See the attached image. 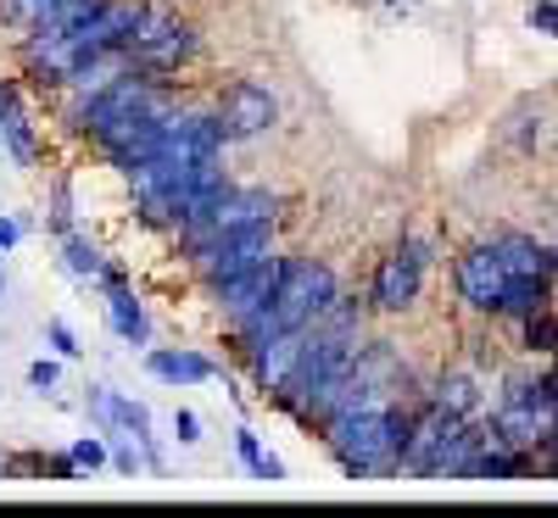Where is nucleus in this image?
Instances as JSON below:
<instances>
[{
	"instance_id": "nucleus-17",
	"label": "nucleus",
	"mask_w": 558,
	"mask_h": 518,
	"mask_svg": "<svg viewBox=\"0 0 558 518\" xmlns=\"http://www.w3.org/2000/svg\"><path fill=\"white\" fill-rule=\"evenodd\" d=\"M520 323H525V346H531V351L558 357V318H553V307H542V312H531V318H520Z\"/></svg>"
},
{
	"instance_id": "nucleus-24",
	"label": "nucleus",
	"mask_w": 558,
	"mask_h": 518,
	"mask_svg": "<svg viewBox=\"0 0 558 518\" xmlns=\"http://www.w3.org/2000/svg\"><path fill=\"white\" fill-rule=\"evenodd\" d=\"M525 17H531V28H536V34H553V39H558V0H536V7H531Z\"/></svg>"
},
{
	"instance_id": "nucleus-26",
	"label": "nucleus",
	"mask_w": 558,
	"mask_h": 518,
	"mask_svg": "<svg viewBox=\"0 0 558 518\" xmlns=\"http://www.w3.org/2000/svg\"><path fill=\"white\" fill-rule=\"evenodd\" d=\"M553 257H558V246H553Z\"/></svg>"
},
{
	"instance_id": "nucleus-4",
	"label": "nucleus",
	"mask_w": 558,
	"mask_h": 518,
	"mask_svg": "<svg viewBox=\"0 0 558 518\" xmlns=\"http://www.w3.org/2000/svg\"><path fill=\"white\" fill-rule=\"evenodd\" d=\"M274 251V218L268 223H241V229H218L213 240L196 251V273L207 279V285H223V279L246 273L252 262H263Z\"/></svg>"
},
{
	"instance_id": "nucleus-16",
	"label": "nucleus",
	"mask_w": 558,
	"mask_h": 518,
	"mask_svg": "<svg viewBox=\"0 0 558 518\" xmlns=\"http://www.w3.org/2000/svg\"><path fill=\"white\" fill-rule=\"evenodd\" d=\"M62 268L73 273V279H101L107 273V251L89 240V234H62Z\"/></svg>"
},
{
	"instance_id": "nucleus-3",
	"label": "nucleus",
	"mask_w": 558,
	"mask_h": 518,
	"mask_svg": "<svg viewBox=\"0 0 558 518\" xmlns=\"http://www.w3.org/2000/svg\"><path fill=\"white\" fill-rule=\"evenodd\" d=\"M425 268H430V240H413V234H408L402 246H391L380 257L375 285H368V307L386 312V318L408 312L418 301V291H425Z\"/></svg>"
},
{
	"instance_id": "nucleus-1",
	"label": "nucleus",
	"mask_w": 558,
	"mask_h": 518,
	"mask_svg": "<svg viewBox=\"0 0 558 518\" xmlns=\"http://www.w3.org/2000/svg\"><path fill=\"white\" fill-rule=\"evenodd\" d=\"M202 57V34L191 17H179L162 0H140V17H134V34L123 45V67H140V73H162L173 78L179 67H191Z\"/></svg>"
},
{
	"instance_id": "nucleus-13",
	"label": "nucleus",
	"mask_w": 558,
	"mask_h": 518,
	"mask_svg": "<svg viewBox=\"0 0 558 518\" xmlns=\"http://www.w3.org/2000/svg\"><path fill=\"white\" fill-rule=\"evenodd\" d=\"M497 251H502V268H508V273H542V279H558V257H553L542 240H531V234H502Z\"/></svg>"
},
{
	"instance_id": "nucleus-21",
	"label": "nucleus",
	"mask_w": 558,
	"mask_h": 518,
	"mask_svg": "<svg viewBox=\"0 0 558 518\" xmlns=\"http://www.w3.org/2000/svg\"><path fill=\"white\" fill-rule=\"evenodd\" d=\"M57 385H62V357L51 351V357H34L28 362V391L34 396H57Z\"/></svg>"
},
{
	"instance_id": "nucleus-12",
	"label": "nucleus",
	"mask_w": 558,
	"mask_h": 518,
	"mask_svg": "<svg viewBox=\"0 0 558 518\" xmlns=\"http://www.w3.org/2000/svg\"><path fill=\"white\" fill-rule=\"evenodd\" d=\"M425 402L430 407H441V412H452V418H481V407H486V391H481V380L475 373H441V380L425 391Z\"/></svg>"
},
{
	"instance_id": "nucleus-2",
	"label": "nucleus",
	"mask_w": 558,
	"mask_h": 518,
	"mask_svg": "<svg viewBox=\"0 0 558 518\" xmlns=\"http://www.w3.org/2000/svg\"><path fill=\"white\" fill-rule=\"evenodd\" d=\"M341 296V279L318 257H279V285H274V323L279 329H307L324 307Z\"/></svg>"
},
{
	"instance_id": "nucleus-23",
	"label": "nucleus",
	"mask_w": 558,
	"mask_h": 518,
	"mask_svg": "<svg viewBox=\"0 0 558 518\" xmlns=\"http://www.w3.org/2000/svg\"><path fill=\"white\" fill-rule=\"evenodd\" d=\"M23 234H28V223H23V218L0 212V257H12V251L23 246Z\"/></svg>"
},
{
	"instance_id": "nucleus-5",
	"label": "nucleus",
	"mask_w": 558,
	"mask_h": 518,
	"mask_svg": "<svg viewBox=\"0 0 558 518\" xmlns=\"http://www.w3.org/2000/svg\"><path fill=\"white\" fill-rule=\"evenodd\" d=\"M218 123L229 146H246V139H263L279 123V96L263 78H229L218 96Z\"/></svg>"
},
{
	"instance_id": "nucleus-19",
	"label": "nucleus",
	"mask_w": 558,
	"mask_h": 518,
	"mask_svg": "<svg viewBox=\"0 0 558 518\" xmlns=\"http://www.w3.org/2000/svg\"><path fill=\"white\" fill-rule=\"evenodd\" d=\"M68 457H73V468H78V480L96 474V468H107V435H78V441L68 446Z\"/></svg>"
},
{
	"instance_id": "nucleus-6",
	"label": "nucleus",
	"mask_w": 558,
	"mask_h": 518,
	"mask_svg": "<svg viewBox=\"0 0 558 518\" xmlns=\"http://www.w3.org/2000/svg\"><path fill=\"white\" fill-rule=\"evenodd\" d=\"M452 285H458V301H463V307H475V312H492V318H497V301H502V285H508V268H502L497 240L463 251L458 268H452Z\"/></svg>"
},
{
	"instance_id": "nucleus-22",
	"label": "nucleus",
	"mask_w": 558,
	"mask_h": 518,
	"mask_svg": "<svg viewBox=\"0 0 558 518\" xmlns=\"http://www.w3.org/2000/svg\"><path fill=\"white\" fill-rule=\"evenodd\" d=\"M202 435H207L202 412H191V407H173V441H179V446H202Z\"/></svg>"
},
{
	"instance_id": "nucleus-11",
	"label": "nucleus",
	"mask_w": 558,
	"mask_h": 518,
	"mask_svg": "<svg viewBox=\"0 0 558 518\" xmlns=\"http://www.w3.org/2000/svg\"><path fill=\"white\" fill-rule=\"evenodd\" d=\"M296 351H302V329H286V335H274L263 351H252V385L263 391V402H274L279 391H286L291 368H296Z\"/></svg>"
},
{
	"instance_id": "nucleus-9",
	"label": "nucleus",
	"mask_w": 558,
	"mask_h": 518,
	"mask_svg": "<svg viewBox=\"0 0 558 518\" xmlns=\"http://www.w3.org/2000/svg\"><path fill=\"white\" fill-rule=\"evenodd\" d=\"M146 373L173 391H191V385H213L218 380V362L196 346H146Z\"/></svg>"
},
{
	"instance_id": "nucleus-7",
	"label": "nucleus",
	"mask_w": 558,
	"mask_h": 518,
	"mask_svg": "<svg viewBox=\"0 0 558 518\" xmlns=\"http://www.w3.org/2000/svg\"><path fill=\"white\" fill-rule=\"evenodd\" d=\"M274 285H279V251H268V257L252 262L246 273L213 285V301H218L223 323H241V318H252V312H263V307L274 301Z\"/></svg>"
},
{
	"instance_id": "nucleus-15",
	"label": "nucleus",
	"mask_w": 558,
	"mask_h": 518,
	"mask_svg": "<svg viewBox=\"0 0 558 518\" xmlns=\"http://www.w3.org/2000/svg\"><path fill=\"white\" fill-rule=\"evenodd\" d=\"M235 457H241L246 474H252V480H263V485H279V480H286V462H279V457L257 441V430H246V423L235 430Z\"/></svg>"
},
{
	"instance_id": "nucleus-18",
	"label": "nucleus",
	"mask_w": 558,
	"mask_h": 518,
	"mask_svg": "<svg viewBox=\"0 0 558 518\" xmlns=\"http://www.w3.org/2000/svg\"><path fill=\"white\" fill-rule=\"evenodd\" d=\"M45 229H51L57 240L78 229V223H73V184H68V178H57V184H51V207H45Z\"/></svg>"
},
{
	"instance_id": "nucleus-10",
	"label": "nucleus",
	"mask_w": 558,
	"mask_h": 518,
	"mask_svg": "<svg viewBox=\"0 0 558 518\" xmlns=\"http://www.w3.org/2000/svg\"><path fill=\"white\" fill-rule=\"evenodd\" d=\"M0 151H7L17 168H39V139H34V118L28 101L12 78H0Z\"/></svg>"
},
{
	"instance_id": "nucleus-8",
	"label": "nucleus",
	"mask_w": 558,
	"mask_h": 518,
	"mask_svg": "<svg viewBox=\"0 0 558 518\" xmlns=\"http://www.w3.org/2000/svg\"><path fill=\"white\" fill-rule=\"evenodd\" d=\"M101 296H107V323H112V335L123 341V346H134V351H146L151 346V318H146V301L134 296V285L107 262V273H101Z\"/></svg>"
},
{
	"instance_id": "nucleus-14",
	"label": "nucleus",
	"mask_w": 558,
	"mask_h": 518,
	"mask_svg": "<svg viewBox=\"0 0 558 518\" xmlns=\"http://www.w3.org/2000/svg\"><path fill=\"white\" fill-rule=\"evenodd\" d=\"M89 7H96V0H7V17L23 23V28H39V23H68Z\"/></svg>"
},
{
	"instance_id": "nucleus-20",
	"label": "nucleus",
	"mask_w": 558,
	"mask_h": 518,
	"mask_svg": "<svg viewBox=\"0 0 558 518\" xmlns=\"http://www.w3.org/2000/svg\"><path fill=\"white\" fill-rule=\"evenodd\" d=\"M45 346H51L62 362H78V357H84V346H78V335H73L68 318H45Z\"/></svg>"
},
{
	"instance_id": "nucleus-25",
	"label": "nucleus",
	"mask_w": 558,
	"mask_h": 518,
	"mask_svg": "<svg viewBox=\"0 0 558 518\" xmlns=\"http://www.w3.org/2000/svg\"><path fill=\"white\" fill-rule=\"evenodd\" d=\"M7 291H12V285H7V268H0V307H7Z\"/></svg>"
}]
</instances>
